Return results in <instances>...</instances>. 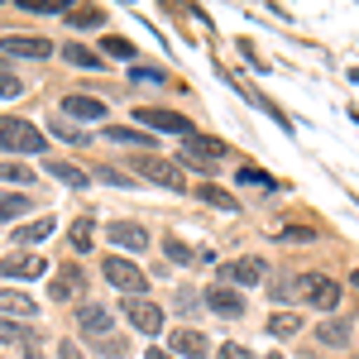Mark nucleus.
Returning <instances> with one entry per match:
<instances>
[{"label": "nucleus", "instance_id": "412c9836", "mask_svg": "<svg viewBox=\"0 0 359 359\" xmlns=\"http://www.w3.org/2000/svg\"><path fill=\"white\" fill-rule=\"evenodd\" d=\"M101 135L111 139V144H130V149H144V154H154V144H149V135H139V130H125V125H106Z\"/></svg>", "mask_w": 359, "mask_h": 359}, {"label": "nucleus", "instance_id": "4c0bfd02", "mask_svg": "<svg viewBox=\"0 0 359 359\" xmlns=\"http://www.w3.org/2000/svg\"><path fill=\"white\" fill-rule=\"evenodd\" d=\"M53 135H57V139H67V144H86V130L67 125V120H53Z\"/></svg>", "mask_w": 359, "mask_h": 359}, {"label": "nucleus", "instance_id": "c85d7f7f", "mask_svg": "<svg viewBox=\"0 0 359 359\" xmlns=\"http://www.w3.org/2000/svg\"><path fill=\"white\" fill-rule=\"evenodd\" d=\"M125 350H130V345H125V335H120V340L106 335V340H96V345H91V355H96V359H125Z\"/></svg>", "mask_w": 359, "mask_h": 359}, {"label": "nucleus", "instance_id": "f257e3e1", "mask_svg": "<svg viewBox=\"0 0 359 359\" xmlns=\"http://www.w3.org/2000/svg\"><path fill=\"white\" fill-rule=\"evenodd\" d=\"M0 149L5 154H43V130L34 120H20V115H0Z\"/></svg>", "mask_w": 359, "mask_h": 359}, {"label": "nucleus", "instance_id": "bb28decb", "mask_svg": "<svg viewBox=\"0 0 359 359\" xmlns=\"http://www.w3.org/2000/svg\"><path fill=\"white\" fill-rule=\"evenodd\" d=\"M29 206H34V196H5V192H0V225H5V221H20Z\"/></svg>", "mask_w": 359, "mask_h": 359}, {"label": "nucleus", "instance_id": "a211bd4d", "mask_svg": "<svg viewBox=\"0 0 359 359\" xmlns=\"http://www.w3.org/2000/svg\"><path fill=\"white\" fill-rule=\"evenodd\" d=\"M0 340H5V345H25L29 359L39 355V335H34V326H25V321H10V316H0Z\"/></svg>", "mask_w": 359, "mask_h": 359}, {"label": "nucleus", "instance_id": "b1692460", "mask_svg": "<svg viewBox=\"0 0 359 359\" xmlns=\"http://www.w3.org/2000/svg\"><path fill=\"white\" fill-rule=\"evenodd\" d=\"M316 340H321V345H331V350L350 345V321H326V326H316Z\"/></svg>", "mask_w": 359, "mask_h": 359}, {"label": "nucleus", "instance_id": "a878e982", "mask_svg": "<svg viewBox=\"0 0 359 359\" xmlns=\"http://www.w3.org/2000/svg\"><path fill=\"white\" fill-rule=\"evenodd\" d=\"M101 48H106V57H115V62H130V67H135V43H130V39L111 34V39H101Z\"/></svg>", "mask_w": 359, "mask_h": 359}, {"label": "nucleus", "instance_id": "7c9ffc66", "mask_svg": "<svg viewBox=\"0 0 359 359\" xmlns=\"http://www.w3.org/2000/svg\"><path fill=\"white\" fill-rule=\"evenodd\" d=\"M163 254L172 259V264H196V249H192V245H182L177 235H168V240H163Z\"/></svg>", "mask_w": 359, "mask_h": 359}, {"label": "nucleus", "instance_id": "20e7f679", "mask_svg": "<svg viewBox=\"0 0 359 359\" xmlns=\"http://www.w3.org/2000/svg\"><path fill=\"white\" fill-rule=\"evenodd\" d=\"M221 158H230L221 139H211V135H192V139H182V163L196 168V172H216V168H221Z\"/></svg>", "mask_w": 359, "mask_h": 359}, {"label": "nucleus", "instance_id": "1a4fd4ad", "mask_svg": "<svg viewBox=\"0 0 359 359\" xmlns=\"http://www.w3.org/2000/svg\"><path fill=\"white\" fill-rule=\"evenodd\" d=\"M77 326H82L86 340H106V335L115 331V316H111V306L86 302V306H77Z\"/></svg>", "mask_w": 359, "mask_h": 359}, {"label": "nucleus", "instance_id": "72a5a7b5", "mask_svg": "<svg viewBox=\"0 0 359 359\" xmlns=\"http://www.w3.org/2000/svg\"><path fill=\"white\" fill-rule=\"evenodd\" d=\"M62 57H67V62H77V67H101V57L91 53V48H82V43H67Z\"/></svg>", "mask_w": 359, "mask_h": 359}, {"label": "nucleus", "instance_id": "39448f33", "mask_svg": "<svg viewBox=\"0 0 359 359\" xmlns=\"http://www.w3.org/2000/svg\"><path fill=\"white\" fill-rule=\"evenodd\" d=\"M135 120L144 125V130H158V135H182V139H192V135H196L187 115H182V111H163V106H139Z\"/></svg>", "mask_w": 359, "mask_h": 359}, {"label": "nucleus", "instance_id": "423d86ee", "mask_svg": "<svg viewBox=\"0 0 359 359\" xmlns=\"http://www.w3.org/2000/svg\"><path fill=\"white\" fill-rule=\"evenodd\" d=\"M53 273L39 254H29V249H20V254H0V278H15V283H29V278H43Z\"/></svg>", "mask_w": 359, "mask_h": 359}, {"label": "nucleus", "instance_id": "f03ea898", "mask_svg": "<svg viewBox=\"0 0 359 359\" xmlns=\"http://www.w3.org/2000/svg\"><path fill=\"white\" fill-rule=\"evenodd\" d=\"M101 273H106V283L120 287L125 297H144V292H149V273H144L139 264H130V259H120V254H111V259L101 264Z\"/></svg>", "mask_w": 359, "mask_h": 359}, {"label": "nucleus", "instance_id": "f704fd0d", "mask_svg": "<svg viewBox=\"0 0 359 359\" xmlns=\"http://www.w3.org/2000/svg\"><path fill=\"white\" fill-rule=\"evenodd\" d=\"M235 182H240V187H273V177H269L264 168H240Z\"/></svg>", "mask_w": 359, "mask_h": 359}, {"label": "nucleus", "instance_id": "aec40b11", "mask_svg": "<svg viewBox=\"0 0 359 359\" xmlns=\"http://www.w3.org/2000/svg\"><path fill=\"white\" fill-rule=\"evenodd\" d=\"M53 230H57L53 216H43V221H29V225H20V230H15V245H43Z\"/></svg>", "mask_w": 359, "mask_h": 359}, {"label": "nucleus", "instance_id": "2eb2a0df", "mask_svg": "<svg viewBox=\"0 0 359 359\" xmlns=\"http://www.w3.org/2000/svg\"><path fill=\"white\" fill-rule=\"evenodd\" d=\"M0 311H5L10 321H34V316H39V302H34L29 292H20V287H0Z\"/></svg>", "mask_w": 359, "mask_h": 359}, {"label": "nucleus", "instance_id": "37998d69", "mask_svg": "<svg viewBox=\"0 0 359 359\" xmlns=\"http://www.w3.org/2000/svg\"><path fill=\"white\" fill-rule=\"evenodd\" d=\"M350 283H355V287H359V269H355V273H350Z\"/></svg>", "mask_w": 359, "mask_h": 359}, {"label": "nucleus", "instance_id": "c03bdc74", "mask_svg": "<svg viewBox=\"0 0 359 359\" xmlns=\"http://www.w3.org/2000/svg\"><path fill=\"white\" fill-rule=\"evenodd\" d=\"M269 359H283V355H269Z\"/></svg>", "mask_w": 359, "mask_h": 359}, {"label": "nucleus", "instance_id": "cd10ccee", "mask_svg": "<svg viewBox=\"0 0 359 359\" xmlns=\"http://www.w3.org/2000/svg\"><path fill=\"white\" fill-rule=\"evenodd\" d=\"M20 10H29V15H62V20L72 15L67 0H20Z\"/></svg>", "mask_w": 359, "mask_h": 359}, {"label": "nucleus", "instance_id": "4468645a", "mask_svg": "<svg viewBox=\"0 0 359 359\" xmlns=\"http://www.w3.org/2000/svg\"><path fill=\"white\" fill-rule=\"evenodd\" d=\"M106 235L115 240V249H130V254L149 249V230H144L139 221H111V225H106Z\"/></svg>", "mask_w": 359, "mask_h": 359}, {"label": "nucleus", "instance_id": "c756f323", "mask_svg": "<svg viewBox=\"0 0 359 359\" xmlns=\"http://www.w3.org/2000/svg\"><path fill=\"white\" fill-rule=\"evenodd\" d=\"M130 82H139V86H163L168 72H163V67H144V62H135V67H130Z\"/></svg>", "mask_w": 359, "mask_h": 359}, {"label": "nucleus", "instance_id": "6ab92c4d", "mask_svg": "<svg viewBox=\"0 0 359 359\" xmlns=\"http://www.w3.org/2000/svg\"><path fill=\"white\" fill-rule=\"evenodd\" d=\"M43 172H53L57 182H67V187H86L91 182V172L77 163H67V158H43Z\"/></svg>", "mask_w": 359, "mask_h": 359}, {"label": "nucleus", "instance_id": "5701e85b", "mask_svg": "<svg viewBox=\"0 0 359 359\" xmlns=\"http://www.w3.org/2000/svg\"><path fill=\"white\" fill-rule=\"evenodd\" d=\"M196 196H201L206 206H216V211H235V206H240V201L225 192V187H216V182H201V187H196Z\"/></svg>", "mask_w": 359, "mask_h": 359}, {"label": "nucleus", "instance_id": "9d476101", "mask_svg": "<svg viewBox=\"0 0 359 359\" xmlns=\"http://www.w3.org/2000/svg\"><path fill=\"white\" fill-rule=\"evenodd\" d=\"M221 273H225V283H230V287H235V283H240V287H254V283H264V273H269V264H264L259 254H245V259L225 264Z\"/></svg>", "mask_w": 359, "mask_h": 359}, {"label": "nucleus", "instance_id": "393cba45", "mask_svg": "<svg viewBox=\"0 0 359 359\" xmlns=\"http://www.w3.org/2000/svg\"><path fill=\"white\" fill-rule=\"evenodd\" d=\"M67 25H72V29H101V25H106V10H101V5L72 10V15H67Z\"/></svg>", "mask_w": 359, "mask_h": 359}, {"label": "nucleus", "instance_id": "9b49d317", "mask_svg": "<svg viewBox=\"0 0 359 359\" xmlns=\"http://www.w3.org/2000/svg\"><path fill=\"white\" fill-rule=\"evenodd\" d=\"M201 302L211 306L216 316H245V297H240L230 283H216V287H206V292H201Z\"/></svg>", "mask_w": 359, "mask_h": 359}, {"label": "nucleus", "instance_id": "79ce46f5", "mask_svg": "<svg viewBox=\"0 0 359 359\" xmlns=\"http://www.w3.org/2000/svg\"><path fill=\"white\" fill-rule=\"evenodd\" d=\"M149 359H177V355H168V350H158V345H154V350H149Z\"/></svg>", "mask_w": 359, "mask_h": 359}, {"label": "nucleus", "instance_id": "c9c22d12", "mask_svg": "<svg viewBox=\"0 0 359 359\" xmlns=\"http://www.w3.org/2000/svg\"><path fill=\"white\" fill-rule=\"evenodd\" d=\"M20 91H25V82H20V77H15V72L0 62V101H15Z\"/></svg>", "mask_w": 359, "mask_h": 359}, {"label": "nucleus", "instance_id": "4be33fe9", "mask_svg": "<svg viewBox=\"0 0 359 359\" xmlns=\"http://www.w3.org/2000/svg\"><path fill=\"white\" fill-rule=\"evenodd\" d=\"M297 331H302V311H273L269 316V335H278V340H287Z\"/></svg>", "mask_w": 359, "mask_h": 359}, {"label": "nucleus", "instance_id": "2f4dec72", "mask_svg": "<svg viewBox=\"0 0 359 359\" xmlns=\"http://www.w3.org/2000/svg\"><path fill=\"white\" fill-rule=\"evenodd\" d=\"M91 177H96V182H111V187H135V177H130V172H120L115 163H101Z\"/></svg>", "mask_w": 359, "mask_h": 359}, {"label": "nucleus", "instance_id": "0eeeda50", "mask_svg": "<svg viewBox=\"0 0 359 359\" xmlns=\"http://www.w3.org/2000/svg\"><path fill=\"white\" fill-rule=\"evenodd\" d=\"M125 321L135 326V331H144V335H158L163 331V311H158V302H149V297H125Z\"/></svg>", "mask_w": 359, "mask_h": 359}, {"label": "nucleus", "instance_id": "7ed1b4c3", "mask_svg": "<svg viewBox=\"0 0 359 359\" xmlns=\"http://www.w3.org/2000/svg\"><path fill=\"white\" fill-rule=\"evenodd\" d=\"M135 172H139V177H149V182H158V187H168V192H187V172H182V163H172V158L139 154Z\"/></svg>", "mask_w": 359, "mask_h": 359}, {"label": "nucleus", "instance_id": "f3484780", "mask_svg": "<svg viewBox=\"0 0 359 359\" xmlns=\"http://www.w3.org/2000/svg\"><path fill=\"white\" fill-rule=\"evenodd\" d=\"M62 115H72V120H106V101L72 91V96H62Z\"/></svg>", "mask_w": 359, "mask_h": 359}, {"label": "nucleus", "instance_id": "dca6fc26", "mask_svg": "<svg viewBox=\"0 0 359 359\" xmlns=\"http://www.w3.org/2000/svg\"><path fill=\"white\" fill-rule=\"evenodd\" d=\"M168 345H172V355H177V359H206V355H211L206 335H201V331H192V326L172 331V340H168Z\"/></svg>", "mask_w": 359, "mask_h": 359}, {"label": "nucleus", "instance_id": "ea45409f", "mask_svg": "<svg viewBox=\"0 0 359 359\" xmlns=\"http://www.w3.org/2000/svg\"><path fill=\"white\" fill-rule=\"evenodd\" d=\"M221 359H254L245 350V345H235V340H230V345H221Z\"/></svg>", "mask_w": 359, "mask_h": 359}, {"label": "nucleus", "instance_id": "473e14b6", "mask_svg": "<svg viewBox=\"0 0 359 359\" xmlns=\"http://www.w3.org/2000/svg\"><path fill=\"white\" fill-rule=\"evenodd\" d=\"M0 182H15V187H29L34 182V172L25 163H0Z\"/></svg>", "mask_w": 359, "mask_h": 359}, {"label": "nucleus", "instance_id": "f8f14e48", "mask_svg": "<svg viewBox=\"0 0 359 359\" xmlns=\"http://www.w3.org/2000/svg\"><path fill=\"white\" fill-rule=\"evenodd\" d=\"M306 297H311L316 311H335L340 306V283L326 273H306Z\"/></svg>", "mask_w": 359, "mask_h": 359}, {"label": "nucleus", "instance_id": "a19ab883", "mask_svg": "<svg viewBox=\"0 0 359 359\" xmlns=\"http://www.w3.org/2000/svg\"><path fill=\"white\" fill-rule=\"evenodd\" d=\"M57 359H86V355L77 350V340H62V345H57Z\"/></svg>", "mask_w": 359, "mask_h": 359}, {"label": "nucleus", "instance_id": "58836bf2", "mask_svg": "<svg viewBox=\"0 0 359 359\" xmlns=\"http://www.w3.org/2000/svg\"><path fill=\"white\" fill-rule=\"evenodd\" d=\"M278 240H287V245H306V240H316V230H306V225H287Z\"/></svg>", "mask_w": 359, "mask_h": 359}, {"label": "nucleus", "instance_id": "ddd939ff", "mask_svg": "<svg viewBox=\"0 0 359 359\" xmlns=\"http://www.w3.org/2000/svg\"><path fill=\"white\" fill-rule=\"evenodd\" d=\"M0 53H15V57H48V53H53V43H48V39H39V34H5V39H0Z\"/></svg>", "mask_w": 359, "mask_h": 359}, {"label": "nucleus", "instance_id": "6e6552de", "mask_svg": "<svg viewBox=\"0 0 359 359\" xmlns=\"http://www.w3.org/2000/svg\"><path fill=\"white\" fill-rule=\"evenodd\" d=\"M82 292H86V273L77 269V264L53 269V283H48V297H53V302H77Z\"/></svg>", "mask_w": 359, "mask_h": 359}, {"label": "nucleus", "instance_id": "e433bc0d", "mask_svg": "<svg viewBox=\"0 0 359 359\" xmlns=\"http://www.w3.org/2000/svg\"><path fill=\"white\" fill-rule=\"evenodd\" d=\"M72 249H91V216H77V221H72Z\"/></svg>", "mask_w": 359, "mask_h": 359}]
</instances>
